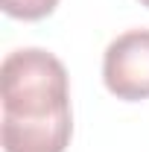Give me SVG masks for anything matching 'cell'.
<instances>
[{
	"label": "cell",
	"instance_id": "obj_4",
	"mask_svg": "<svg viewBox=\"0 0 149 152\" xmlns=\"http://www.w3.org/2000/svg\"><path fill=\"white\" fill-rule=\"evenodd\" d=\"M0 3L9 18L18 20H41L53 15V9L58 6V0H0Z\"/></svg>",
	"mask_w": 149,
	"mask_h": 152
},
{
	"label": "cell",
	"instance_id": "obj_2",
	"mask_svg": "<svg viewBox=\"0 0 149 152\" xmlns=\"http://www.w3.org/2000/svg\"><path fill=\"white\" fill-rule=\"evenodd\" d=\"M102 82L117 99H149V29H129L105 47Z\"/></svg>",
	"mask_w": 149,
	"mask_h": 152
},
{
	"label": "cell",
	"instance_id": "obj_1",
	"mask_svg": "<svg viewBox=\"0 0 149 152\" xmlns=\"http://www.w3.org/2000/svg\"><path fill=\"white\" fill-rule=\"evenodd\" d=\"M0 96L9 117H53L70 108L67 70L41 47L15 50L0 67Z\"/></svg>",
	"mask_w": 149,
	"mask_h": 152
},
{
	"label": "cell",
	"instance_id": "obj_5",
	"mask_svg": "<svg viewBox=\"0 0 149 152\" xmlns=\"http://www.w3.org/2000/svg\"><path fill=\"white\" fill-rule=\"evenodd\" d=\"M140 6H146V9H149V0H140Z\"/></svg>",
	"mask_w": 149,
	"mask_h": 152
},
{
	"label": "cell",
	"instance_id": "obj_3",
	"mask_svg": "<svg viewBox=\"0 0 149 152\" xmlns=\"http://www.w3.org/2000/svg\"><path fill=\"white\" fill-rule=\"evenodd\" d=\"M73 134V114L58 111L53 117H9L3 114L0 140L3 152H64Z\"/></svg>",
	"mask_w": 149,
	"mask_h": 152
}]
</instances>
